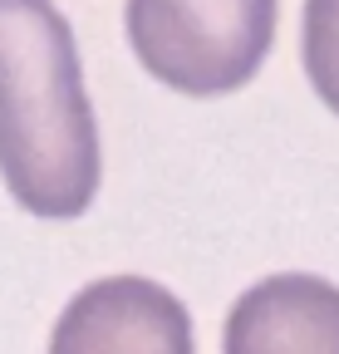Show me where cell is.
I'll use <instances>...</instances> for the list:
<instances>
[{
	"label": "cell",
	"mask_w": 339,
	"mask_h": 354,
	"mask_svg": "<svg viewBox=\"0 0 339 354\" xmlns=\"http://www.w3.org/2000/svg\"><path fill=\"white\" fill-rule=\"evenodd\" d=\"M300 64L329 113H339V0H305Z\"/></svg>",
	"instance_id": "obj_5"
},
{
	"label": "cell",
	"mask_w": 339,
	"mask_h": 354,
	"mask_svg": "<svg viewBox=\"0 0 339 354\" xmlns=\"http://www.w3.org/2000/svg\"><path fill=\"white\" fill-rule=\"evenodd\" d=\"M280 0H128L123 25L148 79L187 99L251 84L271 55Z\"/></svg>",
	"instance_id": "obj_2"
},
{
	"label": "cell",
	"mask_w": 339,
	"mask_h": 354,
	"mask_svg": "<svg viewBox=\"0 0 339 354\" xmlns=\"http://www.w3.org/2000/svg\"><path fill=\"white\" fill-rule=\"evenodd\" d=\"M222 354H339V286L305 271L256 281L231 305Z\"/></svg>",
	"instance_id": "obj_4"
},
{
	"label": "cell",
	"mask_w": 339,
	"mask_h": 354,
	"mask_svg": "<svg viewBox=\"0 0 339 354\" xmlns=\"http://www.w3.org/2000/svg\"><path fill=\"white\" fill-rule=\"evenodd\" d=\"M99 177V118L69 20L55 0H0V183L30 216L74 221Z\"/></svg>",
	"instance_id": "obj_1"
},
{
	"label": "cell",
	"mask_w": 339,
	"mask_h": 354,
	"mask_svg": "<svg viewBox=\"0 0 339 354\" xmlns=\"http://www.w3.org/2000/svg\"><path fill=\"white\" fill-rule=\"evenodd\" d=\"M50 354H197L187 305L148 276L89 281L55 320Z\"/></svg>",
	"instance_id": "obj_3"
}]
</instances>
